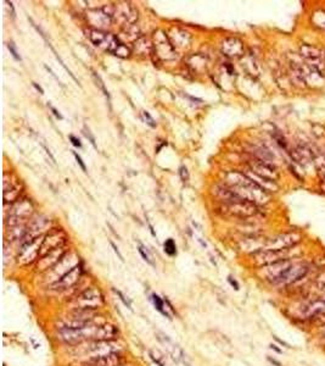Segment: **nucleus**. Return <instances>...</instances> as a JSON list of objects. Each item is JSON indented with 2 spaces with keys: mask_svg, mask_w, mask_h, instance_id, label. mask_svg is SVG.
Wrapping results in <instances>:
<instances>
[{
  "mask_svg": "<svg viewBox=\"0 0 325 366\" xmlns=\"http://www.w3.org/2000/svg\"><path fill=\"white\" fill-rule=\"evenodd\" d=\"M61 339L68 344L86 342H110L118 336V329L108 323H90L82 328H68L62 326L58 329Z\"/></svg>",
  "mask_w": 325,
  "mask_h": 366,
  "instance_id": "nucleus-1",
  "label": "nucleus"
},
{
  "mask_svg": "<svg viewBox=\"0 0 325 366\" xmlns=\"http://www.w3.org/2000/svg\"><path fill=\"white\" fill-rule=\"evenodd\" d=\"M263 269H266V280L276 286H288L298 282L306 277L310 271V267L306 264L292 261L291 259L263 266Z\"/></svg>",
  "mask_w": 325,
  "mask_h": 366,
  "instance_id": "nucleus-2",
  "label": "nucleus"
},
{
  "mask_svg": "<svg viewBox=\"0 0 325 366\" xmlns=\"http://www.w3.org/2000/svg\"><path fill=\"white\" fill-rule=\"evenodd\" d=\"M90 39L93 41L95 46L102 48V49L106 50V52H110L112 54L122 56V58H126V56L130 55V50L123 46L122 43H120L118 39L114 36H112L111 33L93 31L90 35Z\"/></svg>",
  "mask_w": 325,
  "mask_h": 366,
  "instance_id": "nucleus-3",
  "label": "nucleus"
},
{
  "mask_svg": "<svg viewBox=\"0 0 325 366\" xmlns=\"http://www.w3.org/2000/svg\"><path fill=\"white\" fill-rule=\"evenodd\" d=\"M74 309L96 310L104 305V297L102 292L96 288H88L80 293L74 299Z\"/></svg>",
  "mask_w": 325,
  "mask_h": 366,
  "instance_id": "nucleus-4",
  "label": "nucleus"
},
{
  "mask_svg": "<svg viewBox=\"0 0 325 366\" xmlns=\"http://www.w3.org/2000/svg\"><path fill=\"white\" fill-rule=\"evenodd\" d=\"M158 342L161 343L162 345H164V348H166V350L168 351V354H170V357H172L173 360H174L176 362H183L184 365L186 366H190V362L188 361V357H186V354L184 353V350L182 349L180 347H179L176 343L173 342L172 339L170 338V337L167 336V334L162 333V332H158Z\"/></svg>",
  "mask_w": 325,
  "mask_h": 366,
  "instance_id": "nucleus-5",
  "label": "nucleus"
},
{
  "mask_svg": "<svg viewBox=\"0 0 325 366\" xmlns=\"http://www.w3.org/2000/svg\"><path fill=\"white\" fill-rule=\"evenodd\" d=\"M122 355L118 351H112L108 354H99V355L92 356L86 361L83 366H121Z\"/></svg>",
  "mask_w": 325,
  "mask_h": 366,
  "instance_id": "nucleus-6",
  "label": "nucleus"
},
{
  "mask_svg": "<svg viewBox=\"0 0 325 366\" xmlns=\"http://www.w3.org/2000/svg\"><path fill=\"white\" fill-rule=\"evenodd\" d=\"M82 272H83L82 267L80 265H76L72 267L70 271L65 272V275L61 276L52 287H54L55 289L71 288L72 286H74V284L80 281V276H82Z\"/></svg>",
  "mask_w": 325,
  "mask_h": 366,
  "instance_id": "nucleus-7",
  "label": "nucleus"
},
{
  "mask_svg": "<svg viewBox=\"0 0 325 366\" xmlns=\"http://www.w3.org/2000/svg\"><path fill=\"white\" fill-rule=\"evenodd\" d=\"M151 300H152L154 306H155L156 310L161 312V314L164 315V316H167L168 319H170V315L168 314L167 310H164V302L162 300V298L160 297V295L152 294V295H151Z\"/></svg>",
  "mask_w": 325,
  "mask_h": 366,
  "instance_id": "nucleus-8",
  "label": "nucleus"
},
{
  "mask_svg": "<svg viewBox=\"0 0 325 366\" xmlns=\"http://www.w3.org/2000/svg\"><path fill=\"white\" fill-rule=\"evenodd\" d=\"M164 253L170 256H174L176 254V247L174 241H173L172 238L167 239V241L164 242Z\"/></svg>",
  "mask_w": 325,
  "mask_h": 366,
  "instance_id": "nucleus-9",
  "label": "nucleus"
},
{
  "mask_svg": "<svg viewBox=\"0 0 325 366\" xmlns=\"http://www.w3.org/2000/svg\"><path fill=\"white\" fill-rule=\"evenodd\" d=\"M138 250H139L140 255L142 256V259H144V260L146 261L148 264H150V265H152V266H154V261H152V259H151V255H150V253L148 252V249H145V248L142 247V244H140V246H139V249H138Z\"/></svg>",
  "mask_w": 325,
  "mask_h": 366,
  "instance_id": "nucleus-10",
  "label": "nucleus"
},
{
  "mask_svg": "<svg viewBox=\"0 0 325 366\" xmlns=\"http://www.w3.org/2000/svg\"><path fill=\"white\" fill-rule=\"evenodd\" d=\"M114 292L116 293L117 295H118V297H120V300H121V302H122L123 304H124V305L127 306L128 309H130V310H132V303H130V300L128 299V298H126V297H124V294H123V293H122L121 291H117V289H114Z\"/></svg>",
  "mask_w": 325,
  "mask_h": 366,
  "instance_id": "nucleus-11",
  "label": "nucleus"
},
{
  "mask_svg": "<svg viewBox=\"0 0 325 366\" xmlns=\"http://www.w3.org/2000/svg\"><path fill=\"white\" fill-rule=\"evenodd\" d=\"M316 339H318V342L320 343L325 348V325L322 326L320 328H319L318 331V336H316Z\"/></svg>",
  "mask_w": 325,
  "mask_h": 366,
  "instance_id": "nucleus-12",
  "label": "nucleus"
},
{
  "mask_svg": "<svg viewBox=\"0 0 325 366\" xmlns=\"http://www.w3.org/2000/svg\"><path fill=\"white\" fill-rule=\"evenodd\" d=\"M142 116H144L145 121H146V123L149 126H151V127H156V122L155 120L152 119V117L150 116V114L148 111H142Z\"/></svg>",
  "mask_w": 325,
  "mask_h": 366,
  "instance_id": "nucleus-13",
  "label": "nucleus"
},
{
  "mask_svg": "<svg viewBox=\"0 0 325 366\" xmlns=\"http://www.w3.org/2000/svg\"><path fill=\"white\" fill-rule=\"evenodd\" d=\"M150 357L154 360V361L156 362V364H158V366H164V361H162V359H164V357H162V356H160V357L156 356L155 355V351H154V350H150Z\"/></svg>",
  "mask_w": 325,
  "mask_h": 366,
  "instance_id": "nucleus-14",
  "label": "nucleus"
},
{
  "mask_svg": "<svg viewBox=\"0 0 325 366\" xmlns=\"http://www.w3.org/2000/svg\"><path fill=\"white\" fill-rule=\"evenodd\" d=\"M8 48H9V50H10L11 55H12L14 58L16 59V60H21V56L18 55V50H16V48H15V47H14V43H9V44H8Z\"/></svg>",
  "mask_w": 325,
  "mask_h": 366,
  "instance_id": "nucleus-15",
  "label": "nucleus"
},
{
  "mask_svg": "<svg viewBox=\"0 0 325 366\" xmlns=\"http://www.w3.org/2000/svg\"><path fill=\"white\" fill-rule=\"evenodd\" d=\"M74 157H76V160H77L78 164H80V167H82V170H83V171H86V165H84V162L82 161V157H80V155H78V154L76 153V151H74Z\"/></svg>",
  "mask_w": 325,
  "mask_h": 366,
  "instance_id": "nucleus-16",
  "label": "nucleus"
},
{
  "mask_svg": "<svg viewBox=\"0 0 325 366\" xmlns=\"http://www.w3.org/2000/svg\"><path fill=\"white\" fill-rule=\"evenodd\" d=\"M70 139H71L72 144H74V146H78V148H80L82 146V143L80 142V139H77L74 136H70Z\"/></svg>",
  "mask_w": 325,
  "mask_h": 366,
  "instance_id": "nucleus-17",
  "label": "nucleus"
},
{
  "mask_svg": "<svg viewBox=\"0 0 325 366\" xmlns=\"http://www.w3.org/2000/svg\"><path fill=\"white\" fill-rule=\"evenodd\" d=\"M228 282L230 283L232 287H234V289H236V291H239V283L236 282V281L234 280L232 277H228Z\"/></svg>",
  "mask_w": 325,
  "mask_h": 366,
  "instance_id": "nucleus-18",
  "label": "nucleus"
},
{
  "mask_svg": "<svg viewBox=\"0 0 325 366\" xmlns=\"http://www.w3.org/2000/svg\"><path fill=\"white\" fill-rule=\"evenodd\" d=\"M180 174H182V178H183V181H186L188 179V170L186 167H184V166H182L180 167Z\"/></svg>",
  "mask_w": 325,
  "mask_h": 366,
  "instance_id": "nucleus-19",
  "label": "nucleus"
},
{
  "mask_svg": "<svg viewBox=\"0 0 325 366\" xmlns=\"http://www.w3.org/2000/svg\"><path fill=\"white\" fill-rule=\"evenodd\" d=\"M111 246H112V248H114V253H116V254H117V255H118V258H120V259H121V260L123 261V256H122V254H121V253H120L118 248H117L116 246H114V243H112V242H111Z\"/></svg>",
  "mask_w": 325,
  "mask_h": 366,
  "instance_id": "nucleus-20",
  "label": "nucleus"
},
{
  "mask_svg": "<svg viewBox=\"0 0 325 366\" xmlns=\"http://www.w3.org/2000/svg\"><path fill=\"white\" fill-rule=\"evenodd\" d=\"M52 112H54V115H55V116H56V117H58V119H61V120H62V119H64V117H62V115H61V114H60V112H58V110H56L55 108H52Z\"/></svg>",
  "mask_w": 325,
  "mask_h": 366,
  "instance_id": "nucleus-21",
  "label": "nucleus"
},
{
  "mask_svg": "<svg viewBox=\"0 0 325 366\" xmlns=\"http://www.w3.org/2000/svg\"><path fill=\"white\" fill-rule=\"evenodd\" d=\"M270 349H273V350H276V353H279V354L282 353V349H279V348H278V345H276V344H270Z\"/></svg>",
  "mask_w": 325,
  "mask_h": 366,
  "instance_id": "nucleus-22",
  "label": "nucleus"
},
{
  "mask_svg": "<svg viewBox=\"0 0 325 366\" xmlns=\"http://www.w3.org/2000/svg\"><path fill=\"white\" fill-rule=\"evenodd\" d=\"M268 360H270V361L272 362V364H274V365H276V366H282V362H279V361H276V360L272 359V357H270H270H268Z\"/></svg>",
  "mask_w": 325,
  "mask_h": 366,
  "instance_id": "nucleus-23",
  "label": "nucleus"
},
{
  "mask_svg": "<svg viewBox=\"0 0 325 366\" xmlns=\"http://www.w3.org/2000/svg\"><path fill=\"white\" fill-rule=\"evenodd\" d=\"M33 86H34V88L37 89L38 92H40V94H44V91H43V89H42V87H39L37 83H33Z\"/></svg>",
  "mask_w": 325,
  "mask_h": 366,
  "instance_id": "nucleus-24",
  "label": "nucleus"
}]
</instances>
